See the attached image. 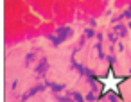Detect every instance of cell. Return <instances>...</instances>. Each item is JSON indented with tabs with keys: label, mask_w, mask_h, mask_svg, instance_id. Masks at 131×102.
<instances>
[{
	"label": "cell",
	"mask_w": 131,
	"mask_h": 102,
	"mask_svg": "<svg viewBox=\"0 0 131 102\" xmlns=\"http://www.w3.org/2000/svg\"><path fill=\"white\" fill-rule=\"evenodd\" d=\"M124 16H126V18H131V11H126V13H124Z\"/></svg>",
	"instance_id": "1"
}]
</instances>
